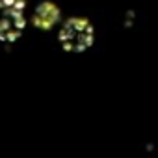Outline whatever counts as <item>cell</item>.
Segmentation results:
<instances>
[{"mask_svg": "<svg viewBox=\"0 0 158 158\" xmlns=\"http://www.w3.org/2000/svg\"><path fill=\"white\" fill-rule=\"evenodd\" d=\"M86 37L89 41H93V26L89 23V19L86 17H73L65 23V26L60 32V41L63 45V48L67 50H80L84 48V41L80 43V39Z\"/></svg>", "mask_w": 158, "mask_h": 158, "instance_id": "cell-1", "label": "cell"}, {"mask_svg": "<svg viewBox=\"0 0 158 158\" xmlns=\"http://www.w3.org/2000/svg\"><path fill=\"white\" fill-rule=\"evenodd\" d=\"M61 17V11L60 8L50 2V0H45V2H41L37 8H35V13L32 15V24L39 30H50Z\"/></svg>", "mask_w": 158, "mask_h": 158, "instance_id": "cell-2", "label": "cell"}]
</instances>
